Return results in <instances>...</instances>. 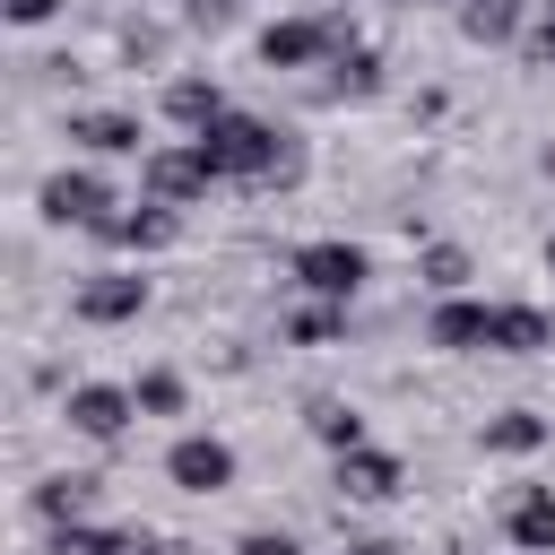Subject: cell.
I'll return each instance as SVG.
<instances>
[{
	"label": "cell",
	"mask_w": 555,
	"mask_h": 555,
	"mask_svg": "<svg viewBox=\"0 0 555 555\" xmlns=\"http://www.w3.org/2000/svg\"><path fill=\"white\" fill-rule=\"evenodd\" d=\"M520 52H529V69H555V0H538V9H529Z\"/></svg>",
	"instance_id": "22"
},
{
	"label": "cell",
	"mask_w": 555,
	"mask_h": 555,
	"mask_svg": "<svg viewBox=\"0 0 555 555\" xmlns=\"http://www.w3.org/2000/svg\"><path fill=\"white\" fill-rule=\"evenodd\" d=\"M529 9H538V0H460V35H468V43H512V35L529 26Z\"/></svg>",
	"instance_id": "15"
},
{
	"label": "cell",
	"mask_w": 555,
	"mask_h": 555,
	"mask_svg": "<svg viewBox=\"0 0 555 555\" xmlns=\"http://www.w3.org/2000/svg\"><path fill=\"white\" fill-rule=\"evenodd\" d=\"M538 442H546V416H529V408L486 416V451H538Z\"/></svg>",
	"instance_id": "20"
},
{
	"label": "cell",
	"mask_w": 555,
	"mask_h": 555,
	"mask_svg": "<svg viewBox=\"0 0 555 555\" xmlns=\"http://www.w3.org/2000/svg\"><path fill=\"white\" fill-rule=\"evenodd\" d=\"M347 555H399V546H390V538H356Z\"/></svg>",
	"instance_id": "29"
},
{
	"label": "cell",
	"mask_w": 555,
	"mask_h": 555,
	"mask_svg": "<svg viewBox=\"0 0 555 555\" xmlns=\"http://www.w3.org/2000/svg\"><path fill=\"white\" fill-rule=\"evenodd\" d=\"M338 87H356V95H373V87H382V61H373L364 43H347V52H338Z\"/></svg>",
	"instance_id": "23"
},
{
	"label": "cell",
	"mask_w": 555,
	"mask_h": 555,
	"mask_svg": "<svg viewBox=\"0 0 555 555\" xmlns=\"http://www.w3.org/2000/svg\"><path fill=\"white\" fill-rule=\"evenodd\" d=\"M61 416H69V434H87V442H121L130 416H139V390H130V382H69Z\"/></svg>",
	"instance_id": "5"
},
{
	"label": "cell",
	"mask_w": 555,
	"mask_h": 555,
	"mask_svg": "<svg viewBox=\"0 0 555 555\" xmlns=\"http://www.w3.org/2000/svg\"><path fill=\"white\" fill-rule=\"evenodd\" d=\"M416 278H425L434 295H468V251H460V243H425V251H416Z\"/></svg>",
	"instance_id": "19"
},
{
	"label": "cell",
	"mask_w": 555,
	"mask_h": 555,
	"mask_svg": "<svg viewBox=\"0 0 555 555\" xmlns=\"http://www.w3.org/2000/svg\"><path fill=\"white\" fill-rule=\"evenodd\" d=\"M546 269H555V234H546Z\"/></svg>",
	"instance_id": "30"
},
{
	"label": "cell",
	"mask_w": 555,
	"mask_h": 555,
	"mask_svg": "<svg viewBox=\"0 0 555 555\" xmlns=\"http://www.w3.org/2000/svg\"><path fill=\"white\" fill-rule=\"evenodd\" d=\"M173 234H182V208H156V199H139L130 217L104 225V243H121V251H165Z\"/></svg>",
	"instance_id": "13"
},
{
	"label": "cell",
	"mask_w": 555,
	"mask_h": 555,
	"mask_svg": "<svg viewBox=\"0 0 555 555\" xmlns=\"http://www.w3.org/2000/svg\"><path fill=\"white\" fill-rule=\"evenodd\" d=\"M503 538H512L520 555H555V486H520V494L503 503Z\"/></svg>",
	"instance_id": "11"
},
{
	"label": "cell",
	"mask_w": 555,
	"mask_h": 555,
	"mask_svg": "<svg viewBox=\"0 0 555 555\" xmlns=\"http://www.w3.org/2000/svg\"><path fill=\"white\" fill-rule=\"evenodd\" d=\"M321 52H347V17H269L260 26V61L269 69H312Z\"/></svg>",
	"instance_id": "4"
},
{
	"label": "cell",
	"mask_w": 555,
	"mask_h": 555,
	"mask_svg": "<svg viewBox=\"0 0 555 555\" xmlns=\"http://www.w3.org/2000/svg\"><path fill=\"white\" fill-rule=\"evenodd\" d=\"M69 147H87V156H147L139 113H69Z\"/></svg>",
	"instance_id": "12"
},
{
	"label": "cell",
	"mask_w": 555,
	"mask_h": 555,
	"mask_svg": "<svg viewBox=\"0 0 555 555\" xmlns=\"http://www.w3.org/2000/svg\"><path fill=\"white\" fill-rule=\"evenodd\" d=\"M35 208H43V225H87V234H104L113 225V182L95 173V165H61L43 191H35Z\"/></svg>",
	"instance_id": "3"
},
{
	"label": "cell",
	"mask_w": 555,
	"mask_h": 555,
	"mask_svg": "<svg viewBox=\"0 0 555 555\" xmlns=\"http://www.w3.org/2000/svg\"><path fill=\"white\" fill-rule=\"evenodd\" d=\"M52 555H113V529L78 520V529H52Z\"/></svg>",
	"instance_id": "24"
},
{
	"label": "cell",
	"mask_w": 555,
	"mask_h": 555,
	"mask_svg": "<svg viewBox=\"0 0 555 555\" xmlns=\"http://www.w3.org/2000/svg\"><path fill=\"white\" fill-rule=\"evenodd\" d=\"M182 9H191V17H208V26H217V17H225V9H234V0H182Z\"/></svg>",
	"instance_id": "28"
},
{
	"label": "cell",
	"mask_w": 555,
	"mask_h": 555,
	"mask_svg": "<svg viewBox=\"0 0 555 555\" xmlns=\"http://www.w3.org/2000/svg\"><path fill=\"white\" fill-rule=\"evenodd\" d=\"M451 555H477V546H451Z\"/></svg>",
	"instance_id": "31"
},
{
	"label": "cell",
	"mask_w": 555,
	"mask_h": 555,
	"mask_svg": "<svg viewBox=\"0 0 555 555\" xmlns=\"http://www.w3.org/2000/svg\"><path fill=\"white\" fill-rule=\"evenodd\" d=\"M139 182H147V199H156V208H191L199 191H217L191 139H173V147H147V156H139Z\"/></svg>",
	"instance_id": "7"
},
{
	"label": "cell",
	"mask_w": 555,
	"mask_h": 555,
	"mask_svg": "<svg viewBox=\"0 0 555 555\" xmlns=\"http://www.w3.org/2000/svg\"><path fill=\"white\" fill-rule=\"evenodd\" d=\"M139 416H182V373H139Z\"/></svg>",
	"instance_id": "21"
},
{
	"label": "cell",
	"mask_w": 555,
	"mask_h": 555,
	"mask_svg": "<svg viewBox=\"0 0 555 555\" xmlns=\"http://www.w3.org/2000/svg\"><path fill=\"white\" fill-rule=\"evenodd\" d=\"M234 555H304V538H295V529H243Z\"/></svg>",
	"instance_id": "25"
},
{
	"label": "cell",
	"mask_w": 555,
	"mask_h": 555,
	"mask_svg": "<svg viewBox=\"0 0 555 555\" xmlns=\"http://www.w3.org/2000/svg\"><path fill=\"white\" fill-rule=\"evenodd\" d=\"M0 17H9V26H52L61 0H0Z\"/></svg>",
	"instance_id": "26"
},
{
	"label": "cell",
	"mask_w": 555,
	"mask_h": 555,
	"mask_svg": "<svg viewBox=\"0 0 555 555\" xmlns=\"http://www.w3.org/2000/svg\"><path fill=\"white\" fill-rule=\"evenodd\" d=\"M234 442L225 434H173V451H165V477L182 486V494H225L234 486Z\"/></svg>",
	"instance_id": "6"
},
{
	"label": "cell",
	"mask_w": 555,
	"mask_h": 555,
	"mask_svg": "<svg viewBox=\"0 0 555 555\" xmlns=\"http://www.w3.org/2000/svg\"><path fill=\"white\" fill-rule=\"evenodd\" d=\"M286 278H295L312 304H356L364 278H373V251L347 243V234H321V243H295V251H286Z\"/></svg>",
	"instance_id": "2"
},
{
	"label": "cell",
	"mask_w": 555,
	"mask_h": 555,
	"mask_svg": "<svg viewBox=\"0 0 555 555\" xmlns=\"http://www.w3.org/2000/svg\"><path fill=\"white\" fill-rule=\"evenodd\" d=\"M113 555H173V546L147 538V529H113Z\"/></svg>",
	"instance_id": "27"
},
{
	"label": "cell",
	"mask_w": 555,
	"mask_h": 555,
	"mask_svg": "<svg viewBox=\"0 0 555 555\" xmlns=\"http://www.w3.org/2000/svg\"><path fill=\"white\" fill-rule=\"evenodd\" d=\"M546 338H555V321L538 304H494V347L486 356H538Z\"/></svg>",
	"instance_id": "14"
},
{
	"label": "cell",
	"mask_w": 555,
	"mask_h": 555,
	"mask_svg": "<svg viewBox=\"0 0 555 555\" xmlns=\"http://www.w3.org/2000/svg\"><path fill=\"white\" fill-rule=\"evenodd\" d=\"M87 494H95V477H43V486H35V520L78 529V520H87Z\"/></svg>",
	"instance_id": "17"
},
{
	"label": "cell",
	"mask_w": 555,
	"mask_h": 555,
	"mask_svg": "<svg viewBox=\"0 0 555 555\" xmlns=\"http://www.w3.org/2000/svg\"><path fill=\"white\" fill-rule=\"evenodd\" d=\"M304 425H312V442H330V451H356V442H364V416H356L347 399H312Z\"/></svg>",
	"instance_id": "18"
},
{
	"label": "cell",
	"mask_w": 555,
	"mask_h": 555,
	"mask_svg": "<svg viewBox=\"0 0 555 555\" xmlns=\"http://www.w3.org/2000/svg\"><path fill=\"white\" fill-rule=\"evenodd\" d=\"M338 494H347V503H399V494H408V468H399V451H382V442H356V451H338Z\"/></svg>",
	"instance_id": "10"
},
{
	"label": "cell",
	"mask_w": 555,
	"mask_h": 555,
	"mask_svg": "<svg viewBox=\"0 0 555 555\" xmlns=\"http://www.w3.org/2000/svg\"><path fill=\"white\" fill-rule=\"evenodd\" d=\"M425 338H434L442 356H486V347H494V304H486V295H434Z\"/></svg>",
	"instance_id": "9"
},
{
	"label": "cell",
	"mask_w": 555,
	"mask_h": 555,
	"mask_svg": "<svg viewBox=\"0 0 555 555\" xmlns=\"http://www.w3.org/2000/svg\"><path fill=\"white\" fill-rule=\"evenodd\" d=\"M69 312H78L87 330H121V321L147 312V278H139V269H95V278L69 295Z\"/></svg>",
	"instance_id": "8"
},
{
	"label": "cell",
	"mask_w": 555,
	"mask_h": 555,
	"mask_svg": "<svg viewBox=\"0 0 555 555\" xmlns=\"http://www.w3.org/2000/svg\"><path fill=\"white\" fill-rule=\"evenodd\" d=\"M191 147H199L208 182H278V173H295L286 130H278V121H260V113H234V104H225L208 130H191Z\"/></svg>",
	"instance_id": "1"
},
{
	"label": "cell",
	"mask_w": 555,
	"mask_h": 555,
	"mask_svg": "<svg viewBox=\"0 0 555 555\" xmlns=\"http://www.w3.org/2000/svg\"><path fill=\"white\" fill-rule=\"evenodd\" d=\"M165 113H173L182 139H191V130H208V121L225 113V95H217V78H173V87H165Z\"/></svg>",
	"instance_id": "16"
}]
</instances>
